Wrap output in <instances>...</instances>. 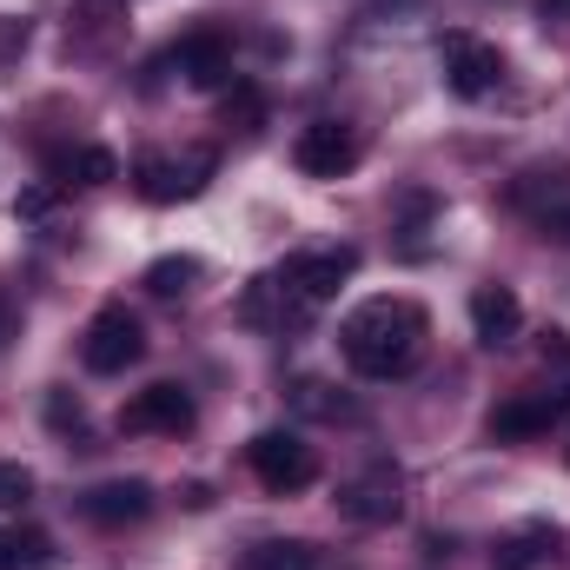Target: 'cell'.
Segmentation results:
<instances>
[{"instance_id": "2e32d148", "label": "cell", "mask_w": 570, "mask_h": 570, "mask_svg": "<svg viewBox=\"0 0 570 570\" xmlns=\"http://www.w3.org/2000/svg\"><path fill=\"white\" fill-rule=\"evenodd\" d=\"M199 273H206V266H199L193 253H166V259H153V266L140 273V285L153 292V298H179V292L199 285Z\"/></svg>"}, {"instance_id": "3957f363", "label": "cell", "mask_w": 570, "mask_h": 570, "mask_svg": "<svg viewBox=\"0 0 570 570\" xmlns=\"http://www.w3.org/2000/svg\"><path fill=\"white\" fill-rule=\"evenodd\" d=\"M358 273V246H312V253H292L273 279L305 305V312H318V305H332L338 298V285Z\"/></svg>"}, {"instance_id": "6da1fadb", "label": "cell", "mask_w": 570, "mask_h": 570, "mask_svg": "<svg viewBox=\"0 0 570 570\" xmlns=\"http://www.w3.org/2000/svg\"><path fill=\"white\" fill-rule=\"evenodd\" d=\"M431 318L425 305L412 298H365L345 325H338V345H345V365L372 385H392V379H412L419 358H425Z\"/></svg>"}, {"instance_id": "5bb4252c", "label": "cell", "mask_w": 570, "mask_h": 570, "mask_svg": "<svg viewBox=\"0 0 570 570\" xmlns=\"http://www.w3.org/2000/svg\"><path fill=\"white\" fill-rule=\"evenodd\" d=\"M239 570H318V544H305V538H266V544H253Z\"/></svg>"}, {"instance_id": "603a6c76", "label": "cell", "mask_w": 570, "mask_h": 570, "mask_svg": "<svg viewBox=\"0 0 570 570\" xmlns=\"http://www.w3.org/2000/svg\"><path fill=\"white\" fill-rule=\"evenodd\" d=\"M47 206H53V186H33V193L20 199V213H47Z\"/></svg>"}, {"instance_id": "277c9868", "label": "cell", "mask_w": 570, "mask_h": 570, "mask_svg": "<svg viewBox=\"0 0 570 570\" xmlns=\"http://www.w3.org/2000/svg\"><path fill=\"white\" fill-rule=\"evenodd\" d=\"M246 464H253V478H259L273 498H292V491H305V484L318 478V451H312L298 431H259V438L246 444Z\"/></svg>"}, {"instance_id": "d6986e66", "label": "cell", "mask_w": 570, "mask_h": 570, "mask_svg": "<svg viewBox=\"0 0 570 570\" xmlns=\"http://www.w3.org/2000/svg\"><path fill=\"white\" fill-rule=\"evenodd\" d=\"M140 193L153 199V206L186 199V193H179V166H173V159H159V153H146V159H140Z\"/></svg>"}, {"instance_id": "e0dca14e", "label": "cell", "mask_w": 570, "mask_h": 570, "mask_svg": "<svg viewBox=\"0 0 570 570\" xmlns=\"http://www.w3.org/2000/svg\"><path fill=\"white\" fill-rule=\"evenodd\" d=\"M53 173L73 179V186H107V179H120V159H114L107 146H73V153L53 159Z\"/></svg>"}, {"instance_id": "cb8c5ba5", "label": "cell", "mask_w": 570, "mask_h": 570, "mask_svg": "<svg viewBox=\"0 0 570 570\" xmlns=\"http://www.w3.org/2000/svg\"><path fill=\"white\" fill-rule=\"evenodd\" d=\"M544 239H570V213H544Z\"/></svg>"}, {"instance_id": "8992f818", "label": "cell", "mask_w": 570, "mask_h": 570, "mask_svg": "<svg viewBox=\"0 0 570 570\" xmlns=\"http://www.w3.org/2000/svg\"><path fill=\"white\" fill-rule=\"evenodd\" d=\"M405 511V478L392 471V464H372V471H358V478H345L338 484V518L345 524H392Z\"/></svg>"}, {"instance_id": "30bf717a", "label": "cell", "mask_w": 570, "mask_h": 570, "mask_svg": "<svg viewBox=\"0 0 570 570\" xmlns=\"http://www.w3.org/2000/svg\"><path fill=\"white\" fill-rule=\"evenodd\" d=\"M80 518L100 524V531L146 524V518H153V484H146V478H107V484L80 491Z\"/></svg>"}, {"instance_id": "ac0fdd59", "label": "cell", "mask_w": 570, "mask_h": 570, "mask_svg": "<svg viewBox=\"0 0 570 570\" xmlns=\"http://www.w3.org/2000/svg\"><path fill=\"white\" fill-rule=\"evenodd\" d=\"M219 120H226V127H239V134H259V120H266V100H259V87H253V80H233V94H226Z\"/></svg>"}, {"instance_id": "4fadbf2b", "label": "cell", "mask_w": 570, "mask_h": 570, "mask_svg": "<svg viewBox=\"0 0 570 570\" xmlns=\"http://www.w3.org/2000/svg\"><path fill=\"white\" fill-rule=\"evenodd\" d=\"M558 544H564V531H558V524H544V518H531V524H518L511 538H498L491 570H538Z\"/></svg>"}, {"instance_id": "8fae6325", "label": "cell", "mask_w": 570, "mask_h": 570, "mask_svg": "<svg viewBox=\"0 0 570 570\" xmlns=\"http://www.w3.org/2000/svg\"><path fill=\"white\" fill-rule=\"evenodd\" d=\"M173 67H179L193 87H206V94L226 87V80H233V33H226V27H193V33L173 47Z\"/></svg>"}, {"instance_id": "7c38bea8", "label": "cell", "mask_w": 570, "mask_h": 570, "mask_svg": "<svg viewBox=\"0 0 570 570\" xmlns=\"http://www.w3.org/2000/svg\"><path fill=\"white\" fill-rule=\"evenodd\" d=\"M518 325H524V298L511 285L491 279V285L471 292V332H478V345H511Z\"/></svg>"}, {"instance_id": "7a4b0ae2", "label": "cell", "mask_w": 570, "mask_h": 570, "mask_svg": "<svg viewBox=\"0 0 570 570\" xmlns=\"http://www.w3.org/2000/svg\"><path fill=\"white\" fill-rule=\"evenodd\" d=\"M140 358H146L140 318H134L127 305H100V312L87 318V332H80V365H87L94 379H120V372L140 365Z\"/></svg>"}, {"instance_id": "44dd1931", "label": "cell", "mask_w": 570, "mask_h": 570, "mask_svg": "<svg viewBox=\"0 0 570 570\" xmlns=\"http://www.w3.org/2000/svg\"><path fill=\"white\" fill-rule=\"evenodd\" d=\"M47 419H53L60 431H80V425H87V419H80V399H67L60 385H53V399H47Z\"/></svg>"}, {"instance_id": "7402d4cb", "label": "cell", "mask_w": 570, "mask_h": 570, "mask_svg": "<svg viewBox=\"0 0 570 570\" xmlns=\"http://www.w3.org/2000/svg\"><path fill=\"white\" fill-rule=\"evenodd\" d=\"M13 47H27V20H0V53H13Z\"/></svg>"}, {"instance_id": "5b68a950", "label": "cell", "mask_w": 570, "mask_h": 570, "mask_svg": "<svg viewBox=\"0 0 570 570\" xmlns=\"http://www.w3.org/2000/svg\"><path fill=\"white\" fill-rule=\"evenodd\" d=\"M438 60H444V87L458 100H484L504 80V53L491 40H478V33H444L438 40Z\"/></svg>"}, {"instance_id": "ba28073f", "label": "cell", "mask_w": 570, "mask_h": 570, "mask_svg": "<svg viewBox=\"0 0 570 570\" xmlns=\"http://www.w3.org/2000/svg\"><path fill=\"white\" fill-rule=\"evenodd\" d=\"M193 392L186 385H173V379H159V385H146L134 392L127 405H120V431H159V438H179V431H193Z\"/></svg>"}, {"instance_id": "9a60e30c", "label": "cell", "mask_w": 570, "mask_h": 570, "mask_svg": "<svg viewBox=\"0 0 570 570\" xmlns=\"http://www.w3.org/2000/svg\"><path fill=\"white\" fill-rule=\"evenodd\" d=\"M53 558H60V551H53V538H47V531H33V524L0 531V570H47Z\"/></svg>"}, {"instance_id": "9c48e42d", "label": "cell", "mask_w": 570, "mask_h": 570, "mask_svg": "<svg viewBox=\"0 0 570 570\" xmlns=\"http://www.w3.org/2000/svg\"><path fill=\"white\" fill-rule=\"evenodd\" d=\"M570 412V392H518V399H504L484 431H491V444H531V438H544V431L558 425Z\"/></svg>"}, {"instance_id": "52a82bcc", "label": "cell", "mask_w": 570, "mask_h": 570, "mask_svg": "<svg viewBox=\"0 0 570 570\" xmlns=\"http://www.w3.org/2000/svg\"><path fill=\"white\" fill-rule=\"evenodd\" d=\"M292 166H298L305 179H345V173L358 166V134H352L345 120H312V127H298V140H292Z\"/></svg>"}, {"instance_id": "ffe728a7", "label": "cell", "mask_w": 570, "mask_h": 570, "mask_svg": "<svg viewBox=\"0 0 570 570\" xmlns=\"http://www.w3.org/2000/svg\"><path fill=\"white\" fill-rule=\"evenodd\" d=\"M33 504V471L20 458H0V511H27Z\"/></svg>"}]
</instances>
